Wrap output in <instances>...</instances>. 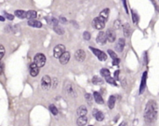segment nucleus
<instances>
[{
  "instance_id": "1",
  "label": "nucleus",
  "mask_w": 159,
  "mask_h": 126,
  "mask_svg": "<svg viewBox=\"0 0 159 126\" xmlns=\"http://www.w3.org/2000/svg\"><path fill=\"white\" fill-rule=\"evenodd\" d=\"M158 114V105L155 100H150L146 105L144 111V119L148 123H153L156 121Z\"/></svg>"
},
{
  "instance_id": "2",
  "label": "nucleus",
  "mask_w": 159,
  "mask_h": 126,
  "mask_svg": "<svg viewBox=\"0 0 159 126\" xmlns=\"http://www.w3.org/2000/svg\"><path fill=\"white\" fill-rule=\"evenodd\" d=\"M33 63H35L39 68H41L46 63V56L43 54V53H37V54H35L34 58H33Z\"/></svg>"
},
{
  "instance_id": "3",
  "label": "nucleus",
  "mask_w": 159,
  "mask_h": 126,
  "mask_svg": "<svg viewBox=\"0 0 159 126\" xmlns=\"http://www.w3.org/2000/svg\"><path fill=\"white\" fill-rule=\"evenodd\" d=\"M65 51V46L63 45V44H60V45H57L56 47H54L53 49V56L55 58H60V56L63 54V52Z\"/></svg>"
},
{
  "instance_id": "4",
  "label": "nucleus",
  "mask_w": 159,
  "mask_h": 126,
  "mask_svg": "<svg viewBox=\"0 0 159 126\" xmlns=\"http://www.w3.org/2000/svg\"><path fill=\"white\" fill-rule=\"evenodd\" d=\"M89 49H90L92 52L98 57V59H99L100 61H105V60L107 59V55H106V53L103 52V51L98 50V49H95V48H92V47H89Z\"/></svg>"
},
{
  "instance_id": "5",
  "label": "nucleus",
  "mask_w": 159,
  "mask_h": 126,
  "mask_svg": "<svg viewBox=\"0 0 159 126\" xmlns=\"http://www.w3.org/2000/svg\"><path fill=\"white\" fill-rule=\"evenodd\" d=\"M41 87L44 90H48L51 87V79L48 75L44 76L41 80Z\"/></svg>"
},
{
  "instance_id": "6",
  "label": "nucleus",
  "mask_w": 159,
  "mask_h": 126,
  "mask_svg": "<svg viewBox=\"0 0 159 126\" xmlns=\"http://www.w3.org/2000/svg\"><path fill=\"white\" fill-rule=\"evenodd\" d=\"M93 25H94V27L98 30H101L104 28L105 26V21H103L99 17H96L94 20H93Z\"/></svg>"
},
{
  "instance_id": "7",
  "label": "nucleus",
  "mask_w": 159,
  "mask_h": 126,
  "mask_svg": "<svg viewBox=\"0 0 159 126\" xmlns=\"http://www.w3.org/2000/svg\"><path fill=\"white\" fill-rule=\"evenodd\" d=\"M105 36H106V40H108V41L111 42V43L114 42L115 38H116L115 32H114V30H113V29L107 30V32L105 33Z\"/></svg>"
},
{
  "instance_id": "8",
  "label": "nucleus",
  "mask_w": 159,
  "mask_h": 126,
  "mask_svg": "<svg viewBox=\"0 0 159 126\" xmlns=\"http://www.w3.org/2000/svg\"><path fill=\"white\" fill-rule=\"evenodd\" d=\"M70 57H71V55H70V52L69 51H64L63 54L60 56V63H62V64H66L68 62H69V60H70Z\"/></svg>"
},
{
  "instance_id": "9",
  "label": "nucleus",
  "mask_w": 159,
  "mask_h": 126,
  "mask_svg": "<svg viewBox=\"0 0 159 126\" xmlns=\"http://www.w3.org/2000/svg\"><path fill=\"white\" fill-rule=\"evenodd\" d=\"M75 58L78 62H83L86 59V52L83 50H77L75 53Z\"/></svg>"
},
{
  "instance_id": "10",
  "label": "nucleus",
  "mask_w": 159,
  "mask_h": 126,
  "mask_svg": "<svg viewBox=\"0 0 159 126\" xmlns=\"http://www.w3.org/2000/svg\"><path fill=\"white\" fill-rule=\"evenodd\" d=\"M96 41L97 43H99L100 45H104L105 43H106V36H105V33L104 32H102V31H100V33L98 34V36H97V38H96Z\"/></svg>"
},
{
  "instance_id": "11",
  "label": "nucleus",
  "mask_w": 159,
  "mask_h": 126,
  "mask_svg": "<svg viewBox=\"0 0 159 126\" xmlns=\"http://www.w3.org/2000/svg\"><path fill=\"white\" fill-rule=\"evenodd\" d=\"M39 69L40 68L34 63H31V65H30V75L32 77H36L39 74Z\"/></svg>"
},
{
  "instance_id": "12",
  "label": "nucleus",
  "mask_w": 159,
  "mask_h": 126,
  "mask_svg": "<svg viewBox=\"0 0 159 126\" xmlns=\"http://www.w3.org/2000/svg\"><path fill=\"white\" fill-rule=\"evenodd\" d=\"M146 79H147V72H144L142 78V82H141V86H140V93L142 94L144 92L145 87H146Z\"/></svg>"
},
{
  "instance_id": "13",
  "label": "nucleus",
  "mask_w": 159,
  "mask_h": 126,
  "mask_svg": "<svg viewBox=\"0 0 159 126\" xmlns=\"http://www.w3.org/2000/svg\"><path fill=\"white\" fill-rule=\"evenodd\" d=\"M124 47H125V39L124 38H119L117 40L116 45H115V49H116L117 51L122 52L123 50H124Z\"/></svg>"
},
{
  "instance_id": "14",
  "label": "nucleus",
  "mask_w": 159,
  "mask_h": 126,
  "mask_svg": "<svg viewBox=\"0 0 159 126\" xmlns=\"http://www.w3.org/2000/svg\"><path fill=\"white\" fill-rule=\"evenodd\" d=\"M93 116L95 117V119H96L98 122H102L103 119H104V115H103V113L100 112V111H99V110L96 108L93 110Z\"/></svg>"
},
{
  "instance_id": "15",
  "label": "nucleus",
  "mask_w": 159,
  "mask_h": 126,
  "mask_svg": "<svg viewBox=\"0 0 159 126\" xmlns=\"http://www.w3.org/2000/svg\"><path fill=\"white\" fill-rule=\"evenodd\" d=\"M109 14H110V9H109V8H104V9L100 13L99 18H100L103 21H106L109 18Z\"/></svg>"
},
{
  "instance_id": "16",
  "label": "nucleus",
  "mask_w": 159,
  "mask_h": 126,
  "mask_svg": "<svg viewBox=\"0 0 159 126\" xmlns=\"http://www.w3.org/2000/svg\"><path fill=\"white\" fill-rule=\"evenodd\" d=\"M93 97H94V99H95V101H96L97 104L102 105V104L104 103V101H103V98H102V96H101V95H100V94L98 92H93Z\"/></svg>"
},
{
  "instance_id": "17",
  "label": "nucleus",
  "mask_w": 159,
  "mask_h": 126,
  "mask_svg": "<svg viewBox=\"0 0 159 126\" xmlns=\"http://www.w3.org/2000/svg\"><path fill=\"white\" fill-rule=\"evenodd\" d=\"M88 118L86 116H81V117H78L77 121H76V123L78 126H85L87 123H88Z\"/></svg>"
},
{
  "instance_id": "18",
  "label": "nucleus",
  "mask_w": 159,
  "mask_h": 126,
  "mask_svg": "<svg viewBox=\"0 0 159 126\" xmlns=\"http://www.w3.org/2000/svg\"><path fill=\"white\" fill-rule=\"evenodd\" d=\"M76 112H77V115L79 117H81V116H86L87 113H88V109H87V107L85 105H80L79 107L77 108Z\"/></svg>"
},
{
  "instance_id": "19",
  "label": "nucleus",
  "mask_w": 159,
  "mask_h": 126,
  "mask_svg": "<svg viewBox=\"0 0 159 126\" xmlns=\"http://www.w3.org/2000/svg\"><path fill=\"white\" fill-rule=\"evenodd\" d=\"M28 25L32 26V27H35V28L42 27V23L39 21H36V20H29L28 21Z\"/></svg>"
},
{
  "instance_id": "20",
  "label": "nucleus",
  "mask_w": 159,
  "mask_h": 126,
  "mask_svg": "<svg viewBox=\"0 0 159 126\" xmlns=\"http://www.w3.org/2000/svg\"><path fill=\"white\" fill-rule=\"evenodd\" d=\"M36 17H37L36 11H34V10H29V11L26 12V17L25 18H27L29 20H34Z\"/></svg>"
},
{
  "instance_id": "21",
  "label": "nucleus",
  "mask_w": 159,
  "mask_h": 126,
  "mask_svg": "<svg viewBox=\"0 0 159 126\" xmlns=\"http://www.w3.org/2000/svg\"><path fill=\"white\" fill-rule=\"evenodd\" d=\"M92 83L95 84V85H101V84H103V80H102V79H100V77H98V76H94L93 78H92Z\"/></svg>"
},
{
  "instance_id": "22",
  "label": "nucleus",
  "mask_w": 159,
  "mask_h": 126,
  "mask_svg": "<svg viewBox=\"0 0 159 126\" xmlns=\"http://www.w3.org/2000/svg\"><path fill=\"white\" fill-rule=\"evenodd\" d=\"M65 89H66V92H68V94H70V95H75V89L73 88V85L71 83H67Z\"/></svg>"
},
{
  "instance_id": "23",
  "label": "nucleus",
  "mask_w": 159,
  "mask_h": 126,
  "mask_svg": "<svg viewBox=\"0 0 159 126\" xmlns=\"http://www.w3.org/2000/svg\"><path fill=\"white\" fill-rule=\"evenodd\" d=\"M123 32H124V35H125V37L127 38H128L130 35V26L128 23H125V24L123 25Z\"/></svg>"
},
{
  "instance_id": "24",
  "label": "nucleus",
  "mask_w": 159,
  "mask_h": 126,
  "mask_svg": "<svg viewBox=\"0 0 159 126\" xmlns=\"http://www.w3.org/2000/svg\"><path fill=\"white\" fill-rule=\"evenodd\" d=\"M114 105H115V97L113 95H111L110 98L108 100V106L110 109H113L114 107Z\"/></svg>"
},
{
  "instance_id": "25",
  "label": "nucleus",
  "mask_w": 159,
  "mask_h": 126,
  "mask_svg": "<svg viewBox=\"0 0 159 126\" xmlns=\"http://www.w3.org/2000/svg\"><path fill=\"white\" fill-rule=\"evenodd\" d=\"M14 14L16 15L18 18H20V19H24L25 17H26V12H25L24 10H21V9H19V10H16Z\"/></svg>"
},
{
  "instance_id": "26",
  "label": "nucleus",
  "mask_w": 159,
  "mask_h": 126,
  "mask_svg": "<svg viewBox=\"0 0 159 126\" xmlns=\"http://www.w3.org/2000/svg\"><path fill=\"white\" fill-rule=\"evenodd\" d=\"M53 29H54L55 33H57L58 35H63V34H64V30L60 26V24L53 25Z\"/></svg>"
},
{
  "instance_id": "27",
  "label": "nucleus",
  "mask_w": 159,
  "mask_h": 126,
  "mask_svg": "<svg viewBox=\"0 0 159 126\" xmlns=\"http://www.w3.org/2000/svg\"><path fill=\"white\" fill-rule=\"evenodd\" d=\"M100 75L103 76L104 78L109 77V76H110V71H109V69H107V68H102V69H100Z\"/></svg>"
},
{
  "instance_id": "28",
  "label": "nucleus",
  "mask_w": 159,
  "mask_h": 126,
  "mask_svg": "<svg viewBox=\"0 0 159 126\" xmlns=\"http://www.w3.org/2000/svg\"><path fill=\"white\" fill-rule=\"evenodd\" d=\"M49 110H50V112L53 114V115H55V116H56V115H58V113H59L58 108L55 106V105H49Z\"/></svg>"
},
{
  "instance_id": "29",
  "label": "nucleus",
  "mask_w": 159,
  "mask_h": 126,
  "mask_svg": "<svg viewBox=\"0 0 159 126\" xmlns=\"http://www.w3.org/2000/svg\"><path fill=\"white\" fill-rule=\"evenodd\" d=\"M105 80H106V81L108 82V83L112 84V85H114V86H116V82H115V80L114 79H113L111 76H109V77H106L105 78Z\"/></svg>"
},
{
  "instance_id": "30",
  "label": "nucleus",
  "mask_w": 159,
  "mask_h": 126,
  "mask_svg": "<svg viewBox=\"0 0 159 126\" xmlns=\"http://www.w3.org/2000/svg\"><path fill=\"white\" fill-rule=\"evenodd\" d=\"M131 13H132V20H133L134 23H137L138 22V15H137V12L134 10V9H131Z\"/></svg>"
},
{
  "instance_id": "31",
  "label": "nucleus",
  "mask_w": 159,
  "mask_h": 126,
  "mask_svg": "<svg viewBox=\"0 0 159 126\" xmlns=\"http://www.w3.org/2000/svg\"><path fill=\"white\" fill-rule=\"evenodd\" d=\"M58 79L57 78H53V80H51V86H52V88H57V86H58Z\"/></svg>"
},
{
  "instance_id": "32",
  "label": "nucleus",
  "mask_w": 159,
  "mask_h": 126,
  "mask_svg": "<svg viewBox=\"0 0 159 126\" xmlns=\"http://www.w3.org/2000/svg\"><path fill=\"white\" fill-rule=\"evenodd\" d=\"M121 22L119 20H116V21H114L113 22V27H114V29H120L121 28Z\"/></svg>"
},
{
  "instance_id": "33",
  "label": "nucleus",
  "mask_w": 159,
  "mask_h": 126,
  "mask_svg": "<svg viewBox=\"0 0 159 126\" xmlns=\"http://www.w3.org/2000/svg\"><path fill=\"white\" fill-rule=\"evenodd\" d=\"M5 53H6V50L3 45H0V60L4 57Z\"/></svg>"
},
{
  "instance_id": "34",
  "label": "nucleus",
  "mask_w": 159,
  "mask_h": 126,
  "mask_svg": "<svg viewBox=\"0 0 159 126\" xmlns=\"http://www.w3.org/2000/svg\"><path fill=\"white\" fill-rule=\"evenodd\" d=\"M4 15H5V17L8 19V21H13V19H14V16H13L12 14H9V13L6 12V11L4 12Z\"/></svg>"
},
{
  "instance_id": "35",
  "label": "nucleus",
  "mask_w": 159,
  "mask_h": 126,
  "mask_svg": "<svg viewBox=\"0 0 159 126\" xmlns=\"http://www.w3.org/2000/svg\"><path fill=\"white\" fill-rule=\"evenodd\" d=\"M90 37H91V36H90V33H89V32H87V31L84 32L83 38L85 40H89V39H90Z\"/></svg>"
},
{
  "instance_id": "36",
  "label": "nucleus",
  "mask_w": 159,
  "mask_h": 126,
  "mask_svg": "<svg viewBox=\"0 0 159 126\" xmlns=\"http://www.w3.org/2000/svg\"><path fill=\"white\" fill-rule=\"evenodd\" d=\"M108 51V54L112 57L113 59H115V58H117V55H116V53L114 52V51H113L112 50H107Z\"/></svg>"
},
{
  "instance_id": "37",
  "label": "nucleus",
  "mask_w": 159,
  "mask_h": 126,
  "mask_svg": "<svg viewBox=\"0 0 159 126\" xmlns=\"http://www.w3.org/2000/svg\"><path fill=\"white\" fill-rule=\"evenodd\" d=\"M85 97H86V99H87L88 102L92 99V95L91 94H89V93H86V94H85Z\"/></svg>"
},
{
  "instance_id": "38",
  "label": "nucleus",
  "mask_w": 159,
  "mask_h": 126,
  "mask_svg": "<svg viewBox=\"0 0 159 126\" xmlns=\"http://www.w3.org/2000/svg\"><path fill=\"white\" fill-rule=\"evenodd\" d=\"M60 21H61V22H63V23H64V24H65V23H67V20L63 16L60 17Z\"/></svg>"
},
{
  "instance_id": "39",
  "label": "nucleus",
  "mask_w": 159,
  "mask_h": 126,
  "mask_svg": "<svg viewBox=\"0 0 159 126\" xmlns=\"http://www.w3.org/2000/svg\"><path fill=\"white\" fill-rule=\"evenodd\" d=\"M119 61H120V60H119V58H118V57H117V58H115V59H113V65H117V64L119 63Z\"/></svg>"
},
{
  "instance_id": "40",
  "label": "nucleus",
  "mask_w": 159,
  "mask_h": 126,
  "mask_svg": "<svg viewBox=\"0 0 159 126\" xmlns=\"http://www.w3.org/2000/svg\"><path fill=\"white\" fill-rule=\"evenodd\" d=\"M119 78V70H116L114 72V80H118Z\"/></svg>"
},
{
  "instance_id": "41",
  "label": "nucleus",
  "mask_w": 159,
  "mask_h": 126,
  "mask_svg": "<svg viewBox=\"0 0 159 126\" xmlns=\"http://www.w3.org/2000/svg\"><path fill=\"white\" fill-rule=\"evenodd\" d=\"M3 70H4V65H3V63L0 62V75H2Z\"/></svg>"
},
{
  "instance_id": "42",
  "label": "nucleus",
  "mask_w": 159,
  "mask_h": 126,
  "mask_svg": "<svg viewBox=\"0 0 159 126\" xmlns=\"http://www.w3.org/2000/svg\"><path fill=\"white\" fill-rule=\"evenodd\" d=\"M119 126H127V122H123Z\"/></svg>"
},
{
  "instance_id": "43",
  "label": "nucleus",
  "mask_w": 159,
  "mask_h": 126,
  "mask_svg": "<svg viewBox=\"0 0 159 126\" xmlns=\"http://www.w3.org/2000/svg\"><path fill=\"white\" fill-rule=\"evenodd\" d=\"M0 21H5V17L0 16Z\"/></svg>"
},
{
  "instance_id": "44",
  "label": "nucleus",
  "mask_w": 159,
  "mask_h": 126,
  "mask_svg": "<svg viewBox=\"0 0 159 126\" xmlns=\"http://www.w3.org/2000/svg\"><path fill=\"white\" fill-rule=\"evenodd\" d=\"M89 126H93V125H89Z\"/></svg>"
}]
</instances>
